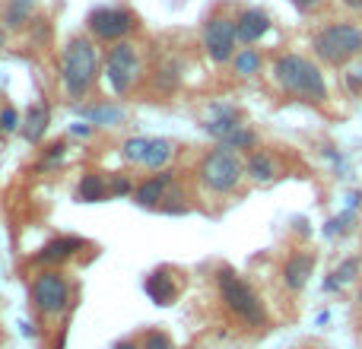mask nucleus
Masks as SVG:
<instances>
[{"label":"nucleus","mask_w":362,"mask_h":349,"mask_svg":"<svg viewBox=\"0 0 362 349\" xmlns=\"http://www.w3.org/2000/svg\"><path fill=\"white\" fill-rule=\"evenodd\" d=\"M235 42H238V29L232 19L213 16L210 23L204 25V48L213 64L232 61V57H235Z\"/></svg>","instance_id":"1a4fd4ad"},{"label":"nucleus","mask_w":362,"mask_h":349,"mask_svg":"<svg viewBox=\"0 0 362 349\" xmlns=\"http://www.w3.org/2000/svg\"><path fill=\"white\" fill-rule=\"evenodd\" d=\"M19 124H23V121H19V114L13 112V108H4V112H0V127H4V131H16Z\"/></svg>","instance_id":"cd10ccee"},{"label":"nucleus","mask_w":362,"mask_h":349,"mask_svg":"<svg viewBox=\"0 0 362 349\" xmlns=\"http://www.w3.org/2000/svg\"><path fill=\"white\" fill-rule=\"evenodd\" d=\"M172 153H175V150H172V143H169V140H159V137H156V140H150V150H146L144 169L159 172V169H163V165L172 159Z\"/></svg>","instance_id":"6ab92c4d"},{"label":"nucleus","mask_w":362,"mask_h":349,"mask_svg":"<svg viewBox=\"0 0 362 349\" xmlns=\"http://www.w3.org/2000/svg\"><path fill=\"white\" fill-rule=\"evenodd\" d=\"M346 83H350L353 89H359L362 86V70H353V76H346Z\"/></svg>","instance_id":"7c9ffc66"},{"label":"nucleus","mask_w":362,"mask_h":349,"mask_svg":"<svg viewBox=\"0 0 362 349\" xmlns=\"http://www.w3.org/2000/svg\"><path fill=\"white\" fill-rule=\"evenodd\" d=\"M289 4H293L299 13H308V10H315V6H318L321 0H289Z\"/></svg>","instance_id":"c756f323"},{"label":"nucleus","mask_w":362,"mask_h":349,"mask_svg":"<svg viewBox=\"0 0 362 349\" xmlns=\"http://www.w3.org/2000/svg\"><path fill=\"white\" fill-rule=\"evenodd\" d=\"M169 194H172V174L159 172V174H150V178L134 191V200H137L140 206H150V210L153 206L163 210V200H169Z\"/></svg>","instance_id":"9b49d317"},{"label":"nucleus","mask_w":362,"mask_h":349,"mask_svg":"<svg viewBox=\"0 0 362 349\" xmlns=\"http://www.w3.org/2000/svg\"><path fill=\"white\" fill-rule=\"evenodd\" d=\"M350 223H353V210L340 213V216L327 219V225H325V235H327V238H334V235H344V232L350 229Z\"/></svg>","instance_id":"a878e982"},{"label":"nucleus","mask_w":362,"mask_h":349,"mask_svg":"<svg viewBox=\"0 0 362 349\" xmlns=\"http://www.w3.org/2000/svg\"><path fill=\"white\" fill-rule=\"evenodd\" d=\"M312 273H315V254H308V251H296L283 264V283H286L289 292H302L308 286V280H312Z\"/></svg>","instance_id":"9d476101"},{"label":"nucleus","mask_w":362,"mask_h":349,"mask_svg":"<svg viewBox=\"0 0 362 349\" xmlns=\"http://www.w3.org/2000/svg\"><path fill=\"white\" fill-rule=\"evenodd\" d=\"M144 349H175V343H172L169 333H163V331H150V333L144 337Z\"/></svg>","instance_id":"bb28decb"},{"label":"nucleus","mask_w":362,"mask_h":349,"mask_svg":"<svg viewBox=\"0 0 362 349\" xmlns=\"http://www.w3.org/2000/svg\"><path fill=\"white\" fill-rule=\"evenodd\" d=\"M0 48H4V32H0Z\"/></svg>","instance_id":"f704fd0d"},{"label":"nucleus","mask_w":362,"mask_h":349,"mask_svg":"<svg viewBox=\"0 0 362 349\" xmlns=\"http://www.w3.org/2000/svg\"><path fill=\"white\" fill-rule=\"evenodd\" d=\"M48 121H51V112L48 105H29V112H25L23 124H19V134H23L29 143H38V140L45 137V131H48Z\"/></svg>","instance_id":"dca6fc26"},{"label":"nucleus","mask_w":362,"mask_h":349,"mask_svg":"<svg viewBox=\"0 0 362 349\" xmlns=\"http://www.w3.org/2000/svg\"><path fill=\"white\" fill-rule=\"evenodd\" d=\"M235 29H238V42H245L251 48V45L261 42L270 32V16L264 10H245L242 16L235 19Z\"/></svg>","instance_id":"ddd939ff"},{"label":"nucleus","mask_w":362,"mask_h":349,"mask_svg":"<svg viewBox=\"0 0 362 349\" xmlns=\"http://www.w3.org/2000/svg\"><path fill=\"white\" fill-rule=\"evenodd\" d=\"M346 6H350V10H362V0H344Z\"/></svg>","instance_id":"473e14b6"},{"label":"nucleus","mask_w":362,"mask_h":349,"mask_svg":"<svg viewBox=\"0 0 362 349\" xmlns=\"http://www.w3.org/2000/svg\"><path fill=\"white\" fill-rule=\"evenodd\" d=\"M216 286H219V295H223V305L229 308L242 324H248V327L267 324V308H264L261 295H257L242 276H235L232 270H219Z\"/></svg>","instance_id":"7ed1b4c3"},{"label":"nucleus","mask_w":362,"mask_h":349,"mask_svg":"<svg viewBox=\"0 0 362 349\" xmlns=\"http://www.w3.org/2000/svg\"><path fill=\"white\" fill-rule=\"evenodd\" d=\"M74 134H80V137H89V134H93V127H89V124H76Z\"/></svg>","instance_id":"2f4dec72"},{"label":"nucleus","mask_w":362,"mask_h":349,"mask_svg":"<svg viewBox=\"0 0 362 349\" xmlns=\"http://www.w3.org/2000/svg\"><path fill=\"white\" fill-rule=\"evenodd\" d=\"M144 289L159 308L172 305V302L178 299V286H175V280L169 276V270H156V273H150L144 280Z\"/></svg>","instance_id":"4468645a"},{"label":"nucleus","mask_w":362,"mask_h":349,"mask_svg":"<svg viewBox=\"0 0 362 349\" xmlns=\"http://www.w3.org/2000/svg\"><path fill=\"white\" fill-rule=\"evenodd\" d=\"M359 308H362V292H359Z\"/></svg>","instance_id":"c9c22d12"},{"label":"nucleus","mask_w":362,"mask_h":349,"mask_svg":"<svg viewBox=\"0 0 362 349\" xmlns=\"http://www.w3.org/2000/svg\"><path fill=\"white\" fill-rule=\"evenodd\" d=\"M112 197V187H108L105 174H95V172H86L76 184V200L80 203H99V200Z\"/></svg>","instance_id":"f3484780"},{"label":"nucleus","mask_w":362,"mask_h":349,"mask_svg":"<svg viewBox=\"0 0 362 349\" xmlns=\"http://www.w3.org/2000/svg\"><path fill=\"white\" fill-rule=\"evenodd\" d=\"M83 248H86L83 238H70V235L51 238V242L35 254V264H45V267H51V264H64V261H70V257H76V251H83Z\"/></svg>","instance_id":"f8f14e48"},{"label":"nucleus","mask_w":362,"mask_h":349,"mask_svg":"<svg viewBox=\"0 0 362 349\" xmlns=\"http://www.w3.org/2000/svg\"><path fill=\"white\" fill-rule=\"evenodd\" d=\"M204 127H206V134L219 137V143H223L232 131L242 127V121H238V112L232 105H213V114H210V121H206Z\"/></svg>","instance_id":"2eb2a0df"},{"label":"nucleus","mask_w":362,"mask_h":349,"mask_svg":"<svg viewBox=\"0 0 362 349\" xmlns=\"http://www.w3.org/2000/svg\"><path fill=\"white\" fill-rule=\"evenodd\" d=\"M115 349H144V346H137V343H131V340H127V343H118Z\"/></svg>","instance_id":"72a5a7b5"},{"label":"nucleus","mask_w":362,"mask_h":349,"mask_svg":"<svg viewBox=\"0 0 362 349\" xmlns=\"http://www.w3.org/2000/svg\"><path fill=\"white\" fill-rule=\"evenodd\" d=\"M232 64H235L238 76H255L257 70H261V54H257L255 48H242L235 57H232Z\"/></svg>","instance_id":"aec40b11"},{"label":"nucleus","mask_w":362,"mask_h":349,"mask_svg":"<svg viewBox=\"0 0 362 349\" xmlns=\"http://www.w3.org/2000/svg\"><path fill=\"white\" fill-rule=\"evenodd\" d=\"M108 187H112L115 197H124V194H131V181H127V178H112V181H108Z\"/></svg>","instance_id":"c85d7f7f"},{"label":"nucleus","mask_w":362,"mask_h":349,"mask_svg":"<svg viewBox=\"0 0 362 349\" xmlns=\"http://www.w3.org/2000/svg\"><path fill=\"white\" fill-rule=\"evenodd\" d=\"M32 4H35V0H13V4L6 6V25H19V23H23V19L29 16Z\"/></svg>","instance_id":"393cba45"},{"label":"nucleus","mask_w":362,"mask_h":349,"mask_svg":"<svg viewBox=\"0 0 362 349\" xmlns=\"http://www.w3.org/2000/svg\"><path fill=\"white\" fill-rule=\"evenodd\" d=\"M356 273H359V261H344L331 273V280L325 283V289H327V292H334V289H340V286H346V283L356 280Z\"/></svg>","instance_id":"412c9836"},{"label":"nucleus","mask_w":362,"mask_h":349,"mask_svg":"<svg viewBox=\"0 0 362 349\" xmlns=\"http://www.w3.org/2000/svg\"><path fill=\"white\" fill-rule=\"evenodd\" d=\"M0 131H4V127H0Z\"/></svg>","instance_id":"e433bc0d"},{"label":"nucleus","mask_w":362,"mask_h":349,"mask_svg":"<svg viewBox=\"0 0 362 349\" xmlns=\"http://www.w3.org/2000/svg\"><path fill=\"white\" fill-rule=\"evenodd\" d=\"M245 172H248V178H255V181H270L276 174V162H274V156H267V153H251L248 162H245Z\"/></svg>","instance_id":"a211bd4d"},{"label":"nucleus","mask_w":362,"mask_h":349,"mask_svg":"<svg viewBox=\"0 0 362 349\" xmlns=\"http://www.w3.org/2000/svg\"><path fill=\"white\" fill-rule=\"evenodd\" d=\"M200 184L206 187V191L213 194H229L238 187V181L245 178V165L238 162L235 150H229V146L219 143L216 150H210L204 156V162H200Z\"/></svg>","instance_id":"39448f33"},{"label":"nucleus","mask_w":362,"mask_h":349,"mask_svg":"<svg viewBox=\"0 0 362 349\" xmlns=\"http://www.w3.org/2000/svg\"><path fill=\"white\" fill-rule=\"evenodd\" d=\"M146 150H150V140H146V137H131L124 146H121V156H124L127 162H137V165H144Z\"/></svg>","instance_id":"5701e85b"},{"label":"nucleus","mask_w":362,"mask_h":349,"mask_svg":"<svg viewBox=\"0 0 362 349\" xmlns=\"http://www.w3.org/2000/svg\"><path fill=\"white\" fill-rule=\"evenodd\" d=\"M257 137L251 127H238V131H232L229 137L223 140V146H229V150H248V146H255Z\"/></svg>","instance_id":"b1692460"},{"label":"nucleus","mask_w":362,"mask_h":349,"mask_svg":"<svg viewBox=\"0 0 362 349\" xmlns=\"http://www.w3.org/2000/svg\"><path fill=\"white\" fill-rule=\"evenodd\" d=\"M89 32L102 42H121L124 35L134 32V13L124 10V6H99V10L89 13Z\"/></svg>","instance_id":"6e6552de"},{"label":"nucleus","mask_w":362,"mask_h":349,"mask_svg":"<svg viewBox=\"0 0 362 349\" xmlns=\"http://www.w3.org/2000/svg\"><path fill=\"white\" fill-rule=\"evenodd\" d=\"M99 73V51L89 38H70L61 61V80L70 99H83Z\"/></svg>","instance_id":"f03ea898"},{"label":"nucleus","mask_w":362,"mask_h":349,"mask_svg":"<svg viewBox=\"0 0 362 349\" xmlns=\"http://www.w3.org/2000/svg\"><path fill=\"white\" fill-rule=\"evenodd\" d=\"M86 118L93 121L95 127H112V124H121V108H115V105H95V108H89L86 112Z\"/></svg>","instance_id":"4be33fe9"},{"label":"nucleus","mask_w":362,"mask_h":349,"mask_svg":"<svg viewBox=\"0 0 362 349\" xmlns=\"http://www.w3.org/2000/svg\"><path fill=\"white\" fill-rule=\"evenodd\" d=\"M29 299L45 318H54V314H64L70 305V283L64 273L57 270H42V273L32 280L29 286Z\"/></svg>","instance_id":"423d86ee"},{"label":"nucleus","mask_w":362,"mask_h":349,"mask_svg":"<svg viewBox=\"0 0 362 349\" xmlns=\"http://www.w3.org/2000/svg\"><path fill=\"white\" fill-rule=\"evenodd\" d=\"M140 76V57L137 48L127 42H118L112 51H108V61H105V80L112 86L115 95H127L134 89Z\"/></svg>","instance_id":"0eeeda50"},{"label":"nucleus","mask_w":362,"mask_h":349,"mask_svg":"<svg viewBox=\"0 0 362 349\" xmlns=\"http://www.w3.org/2000/svg\"><path fill=\"white\" fill-rule=\"evenodd\" d=\"M315 54L321 57L331 67H340V64L353 61L356 54H362V25L356 23H331L315 35L312 42Z\"/></svg>","instance_id":"20e7f679"},{"label":"nucleus","mask_w":362,"mask_h":349,"mask_svg":"<svg viewBox=\"0 0 362 349\" xmlns=\"http://www.w3.org/2000/svg\"><path fill=\"white\" fill-rule=\"evenodd\" d=\"M274 76L283 86V93L296 95V99H302V102H315V105H321V102L327 99V83H325L321 67L312 64L308 57H302V54L276 57Z\"/></svg>","instance_id":"f257e3e1"}]
</instances>
